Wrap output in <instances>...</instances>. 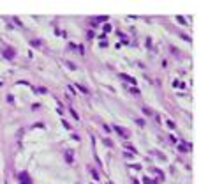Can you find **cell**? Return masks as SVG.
I'll use <instances>...</instances> for the list:
<instances>
[{
	"label": "cell",
	"mask_w": 208,
	"mask_h": 184,
	"mask_svg": "<svg viewBox=\"0 0 208 184\" xmlns=\"http://www.w3.org/2000/svg\"><path fill=\"white\" fill-rule=\"evenodd\" d=\"M143 182H145V184H152V181L148 179V177H145V179H143Z\"/></svg>",
	"instance_id": "cell-8"
},
{
	"label": "cell",
	"mask_w": 208,
	"mask_h": 184,
	"mask_svg": "<svg viewBox=\"0 0 208 184\" xmlns=\"http://www.w3.org/2000/svg\"><path fill=\"white\" fill-rule=\"evenodd\" d=\"M88 170H90V173L94 175V179H95V181H99V179H101V177H99V173H97V170H95V168H88Z\"/></svg>",
	"instance_id": "cell-6"
},
{
	"label": "cell",
	"mask_w": 208,
	"mask_h": 184,
	"mask_svg": "<svg viewBox=\"0 0 208 184\" xmlns=\"http://www.w3.org/2000/svg\"><path fill=\"white\" fill-rule=\"evenodd\" d=\"M120 78H123V80H127V82H131L132 85H134V83H136V80H134V78H131L129 75H123V73H122V75H120Z\"/></svg>",
	"instance_id": "cell-5"
},
{
	"label": "cell",
	"mask_w": 208,
	"mask_h": 184,
	"mask_svg": "<svg viewBox=\"0 0 208 184\" xmlns=\"http://www.w3.org/2000/svg\"><path fill=\"white\" fill-rule=\"evenodd\" d=\"M14 55H16V53H14L12 48H5V50H4V57H7L9 60H11V58H14Z\"/></svg>",
	"instance_id": "cell-3"
},
{
	"label": "cell",
	"mask_w": 208,
	"mask_h": 184,
	"mask_svg": "<svg viewBox=\"0 0 208 184\" xmlns=\"http://www.w3.org/2000/svg\"><path fill=\"white\" fill-rule=\"evenodd\" d=\"M18 181H19V184H32V179L28 177L27 172H21V173L18 175Z\"/></svg>",
	"instance_id": "cell-1"
},
{
	"label": "cell",
	"mask_w": 208,
	"mask_h": 184,
	"mask_svg": "<svg viewBox=\"0 0 208 184\" xmlns=\"http://www.w3.org/2000/svg\"><path fill=\"white\" fill-rule=\"evenodd\" d=\"M115 131H116V133H118V135H120V136H123V138H127V136H129V131H127V129H125V128H120V126H115Z\"/></svg>",
	"instance_id": "cell-2"
},
{
	"label": "cell",
	"mask_w": 208,
	"mask_h": 184,
	"mask_svg": "<svg viewBox=\"0 0 208 184\" xmlns=\"http://www.w3.org/2000/svg\"><path fill=\"white\" fill-rule=\"evenodd\" d=\"M76 87H78V89H79V90H81V92H83V94H88V90H86V89H85V87H81V85H76Z\"/></svg>",
	"instance_id": "cell-7"
},
{
	"label": "cell",
	"mask_w": 208,
	"mask_h": 184,
	"mask_svg": "<svg viewBox=\"0 0 208 184\" xmlns=\"http://www.w3.org/2000/svg\"><path fill=\"white\" fill-rule=\"evenodd\" d=\"M65 161L71 165L72 163V151H65Z\"/></svg>",
	"instance_id": "cell-4"
}]
</instances>
